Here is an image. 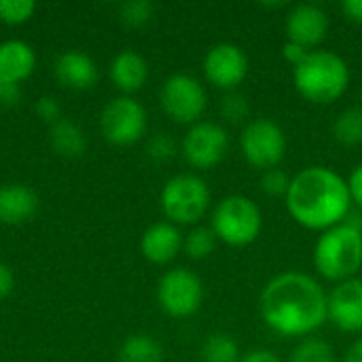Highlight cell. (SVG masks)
<instances>
[{"label": "cell", "instance_id": "cell-24", "mask_svg": "<svg viewBox=\"0 0 362 362\" xmlns=\"http://www.w3.org/2000/svg\"><path fill=\"white\" fill-rule=\"evenodd\" d=\"M214 248H216V235L210 227L197 225L182 240V250L193 261H204L214 252Z\"/></svg>", "mask_w": 362, "mask_h": 362}, {"label": "cell", "instance_id": "cell-3", "mask_svg": "<svg viewBox=\"0 0 362 362\" xmlns=\"http://www.w3.org/2000/svg\"><path fill=\"white\" fill-rule=\"evenodd\" d=\"M293 83L303 100L327 106L348 91L350 66L335 51L314 49L297 68H293Z\"/></svg>", "mask_w": 362, "mask_h": 362}, {"label": "cell", "instance_id": "cell-15", "mask_svg": "<svg viewBox=\"0 0 362 362\" xmlns=\"http://www.w3.org/2000/svg\"><path fill=\"white\" fill-rule=\"evenodd\" d=\"M182 240H185V235L180 233V229L176 225H172L168 221H159V223H153L151 227H146V231L142 233L140 250L148 263L165 265L178 257V252L182 250Z\"/></svg>", "mask_w": 362, "mask_h": 362}, {"label": "cell", "instance_id": "cell-30", "mask_svg": "<svg viewBox=\"0 0 362 362\" xmlns=\"http://www.w3.org/2000/svg\"><path fill=\"white\" fill-rule=\"evenodd\" d=\"M288 187H291V178L284 170L280 168H274V170H267L263 172L261 176V189L263 193L272 195V197H286L288 193Z\"/></svg>", "mask_w": 362, "mask_h": 362}, {"label": "cell", "instance_id": "cell-28", "mask_svg": "<svg viewBox=\"0 0 362 362\" xmlns=\"http://www.w3.org/2000/svg\"><path fill=\"white\" fill-rule=\"evenodd\" d=\"M36 2L32 0H0V21L6 25H19L32 19Z\"/></svg>", "mask_w": 362, "mask_h": 362}, {"label": "cell", "instance_id": "cell-19", "mask_svg": "<svg viewBox=\"0 0 362 362\" xmlns=\"http://www.w3.org/2000/svg\"><path fill=\"white\" fill-rule=\"evenodd\" d=\"M38 210V195L19 182L0 187V223L23 225L34 218Z\"/></svg>", "mask_w": 362, "mask_h": 362}, {"label": "cell", "instance_id": "cell-36", "mask_svg": "<svg viewBox=\"0 0 362 362\" xmlns=\"http://www.w3.org/2000/svg\"><path fill=\"white\" fill-rule=\"evenodd\" d=\"M240 362H282L278 358V354H274L272 350H263V348H259V350H250V352H246Z\"/></svg>", "mask_w": 362, "mask_h": 362}, {"label": "cell", "instance_id": "cell-35", "mask_svg": "<svg viewBox=\"0 0 362 362\" xmlns=\"http://www.w3.org/2000/svg\"><path fill=\"white\" fill-rule=\"evenodd\" d=\"M341 13L346 15L348 21L362 25V0H344L341 2Z\"/></svg>", "mask_w": 362, "mask_h": 362}, {"label": "cell", "instance_id": "cell-33", "mask_svg": "<svg viewBox=\"0 0 362 362\" xmlns=\"http://www.w3.org/2000/svg\"><path fill=\"white\" fill-rule=\"evenodd\" d=\"M348 189H350L352 204H356L362 210V163L352 170V174L348 178Z\"/></svg>", "mask_w": 362, "mask_h": 362}, {"label": "cell", "instance_id": "cell-9", "mask_svg": "<svg viewBox=\"0 0 362 362\" xmlns=\"http://www.w3.org/2000/svg\"><path fill=\"white\" fill-rule=\"evenodd\" d=\"M240 148L244 159L259 170H274L286 155V134L272 119L248 121L242 136Z\"/></svg>", "mask_w": 362, "mask_h": 362}, {"label": "cell", "instance_id": "cell-6", "mask_svg": "<svg viewBox=\"0 0 362 362\" xmlns=\"http://www.w3.org/2000/svg\"><path fill=\"white\" fill-rule=\"evenodd\" d=\"M212 193L206 180L197 174L172 176L159 195L161 210L172 225H197L210 210Z\"/></svg>", "mask_w": 362, "mask_h": 362}, {"label": "cell", "instance_id": "cell-1", "mask_svg": "<svg viewBox=\"0 0 362 362\" xmlns=\"http://www.w3.org/2000/svg\"><path fill=\"white\" fill-rule=\"evenodd\" d=\"M259 314L276 335L310 337L329 320V293L303 272H282L263 286Z\"/></svg>", "mask_w": 362, "mask_h": 362}, {"label": "cell", "instance_id": "cell-10", "mask_svg": "<svg viewBox=\"0 0 362 362\" xmlns=\"http://www.w3.org/2000/svg\"><path fill=\"white\" fill-rule=\"evenodd\" d=\"M157 301L170 318H189L197 314L204 303V284L199 276L187 267L170 269L157 284Z\"/></svg>", "mask_w": 362, "mask_h": 362}, {"label": "cell", "instance_id": "cell-20", "mask_svg": "<svg viewBox=\"0 0 362 362\" xmlns=\"http://www.w3.org/2000/svg\"><path fill=\"white\" fill-rule=\"evenodd\" d=\"M49 144L57 155L76 159L87 151V136L74 121L59 119L49 129Z\"/></svg>", "mask_w": 362, "mask_h": 362}, {"label": "cell", "instance_id": "cell-11", "mask_svg": "<svg viewBox=\"0 0 362 362\" xmlns=\"http://www.w3.org/2000/svg\"><path fill=\"white\" fill-rule=\"evenodd\" d=\"M229 151V134L223 125L199 121L191 125L182 138V155L195 170H210L218 165Z\"/></svg>", "mask_w": 362, "mask_h": 362}, {"label": "cell", "instance_id": "cell-27", "mask_svg": "<svg viewBox=\"0 0 362 362\" xmlns=\"http://www.w3.org/2000/svg\"><path fill=\"white\" fill-rule=\"evenodd\" d=\"M155 15V4L148 0H127L119 6V17L129 28L146 25Z\"/></svg>", "mask_w": 362, "mask_h": 362}, {"label": "cell", "instance_id": "cell-14", "mask_svg": "<svg viewBox=\"0 0 362 362\" xmlns=\"http://www.w3.org/2000/svg\"><path fill=\"white\" fill-rule=\"evenodd\" d=\"M329 15L325 8L312 2L295 4L286 15V36L291 42H297L310 51L320 45L329 32Z\"/></svg>", "mask_w": 362, "mask_h": 362}, {"label": "cell", "instance_id": "cell-38", "mask_svg": "<svg viewBox=\"0 0 362 362\" xmlns=\"http://www.w3.org/2000/svg\"><path fill=\"white\" fill-rule=\"evenodd\" d=\"M344 362H362V337L361 339H356V341L350 346V350H348L346 361Z\"/></svg>", "mask_w": 362, "mask_h": 362}, {"label": "cell", "instance_id": "cell-29", "mask_svg": "<svg viewBox=\"0 0 362 362\" xmlns=\"http://www.w3.org/2000/svg\"><path fill=\"white\" fill-rule=\"evenodd\" d=\"M146 155L155 163H168L176 155V142L168 134H155L146 142Z\"/></svg>", "mask_w": 362, "mask_h": 362}, {"label": "cell", "instance_id": "cell-22", "mask_svg": "<svg viewBox=\"0 0 362 362\" xmlns=\"http://www.w3.org/2000/svg\"><path fill=\"white\" fill-rule=\"evenodd\" d=\"M333 138L341 146H358L362 144V108H346L333 121Z\"/></svg>", "mask_w": 362, "mask_h": 362}, {"label": "cell", "instance_id": "cell-12", "mask_svg": "<svg viewBox=\"0 0 362 362\" xmlns=\"http://www.w3.org/2000/svg\"><path fill=\"white\" fill-rule=\"evenodd\" d=\"M202 68L210 85L233 91L248 76V55L235 42H216L206 51Z\"/></svg>", "mask_w": 362, "mask_h": 362}, {"label": "cell", "instance_id": "cell-17", "mask_svg": "<svg viewBox=\"0 0 362 362\" xmlns=\"http://www.w3.org/2000/svg\"><path fill=\"white\" fill-rule=\"evenodd\" d=\"M36 68V53L25 40H4L0 42V81L6 85L23 83Z\"/></svg>", "mask_w": 362, "mask_h": 362}, {"label": "cell", "instance_id": "cell-2", "mask_svg": "<svg viewBox=\"0 0 362 362\" xmlns=\"http://www.w3.org/2000/svg\"><path fill=\"white\" fill-rule=\"evenodd\" d=\"M291 218L310 231H327L352 212L348 180L327 165H310L291 178L284 197Z\"/></svg>", "mask_w": 362, "mask_h": 362}, {"label": "cell", "instance_id": "cell-18", "mask_svg": "<svg viewBox=\"0 0 362 362\" xmlns=\"http://www.w3.org/2000/svg\"><path fill=\"white\" fill-rule=\"evenodd\" d=\"M108 74H110L112 85L123 95H132L144 87V83L148 78V64L138 51L125 49L112 57Z\"/></svg>", "mask_w": 362, "mask_h": 362}, {"label": "cell", "instance_id": "cell-16", "mask_svg": "<svg viewBox=\"0 0 362 362\" xmlns=\"http://www.w3.org/2000/svg\"><path fill=\"white\" fill-rule=\"evenodd\" d=\"M98 66L95 62L78 49H70L66 53H62L55 62V78L74 91H85L91 89L98 83Z\"/></svg>", "mask_w": 362, "mask_h": 362}, {"label": "cell", "instance_id": "cell-4", "mask_svg": "<svg viewBox=\"0 0 362 362\" xmlns=\"http://www.w3.org/2000/svg\"><path fill=\"white\" fill-rule=\"evenodd\" d=\"M316 272L329 282L356 278L362 267V231L341 223L320 233L314 246Z\"/></svg>", "mask_w": 362, "mask_h": 362}, {"label": "cell", "instance_id": "cell-7", "mask_svg": "<svg viewBox=\"0 0 362 362\" xmlns=\"http://www.w3.org/2000/svg\"><path fill=\"white\" fill-rule=\"evenodd\" d=\"M159 102H161L163 112L174 123L195 125L206 112L208 93L195 76L176 72L163 81L161 91H159Z\"/></svg>", "mask_w": 362, "mask_h": 362}, {"label": "cell", "instance_id": "cell-37", "mask_svg": "<svg viewBox=\"0 0 362 362\" xmlns=\"http://www.w3.org/2000/svg\"><path fill=\"white\" fill-rule=\"evenodd\" d=\"M19 87L17 85H6L0 81V104L2 106H13L19 102Z\"/></svg>", "mask_w": 362, "mask_h": 362}, {"label": "cell", "instance_id": "cell-25", "mask_svg": "<svg viewBox=\"0 0 362 362\" xmlns=\"http://www.w3.org/2000/svg\"><path fill=\"white\" fill-rule=\"evenodd\" d=\"M288 362H335V352L327 341L308 337L293 348Z\"/></svg>", "mask_w": 362, "mask_h": 362}, {"label": "cell", "instance_id": "cell-21", "mask_svg": "<svg viewBox=\"0 0 362 362\" xmlns=\"http://www.w3.org/2000/svg\"><path fill=\"white\" fill-rule=\"evenodd\" d=\"M119 362H161L163 361V348L161 344L146 333H136L125 337L117 352Z\"/></svg>", "mask_w": 362, "mask_h": 362}, {"label": "cell", "instance_id": "cell-8", "mask_svg": "<svg viewBox=\"0 0 362 362\" xmlns=\"http://www.w3.org/2000/svg\"><path fill=\"white\" fill-rule=\"evenodd\" d=\"M148 127L146 108L132 95L112 98L100 115L102 136L115 146H132L142 140Z\"/></svg>", "mask_w": 362, "mask_h": 362}, {"label": "cell", "instance_id": "cell-34", "mask_svg": "<svg viewBox=\"0 0 362 362\" xmlns=\"http://www.w3.org/2000/svg\"><path fill=\"white\" fill-rule=\"evenodd\" d=\"M15 286V276L13 269L6 263H0V299L8 297Z\"/></svg>", "mask_w": 362, "mask_h": 362}, {"label": "cell", "instance_id": "cell-23", "mask_svg": "<svg viewBox=\"0 0 362 362\" xmlns=\"http://www.w3.org/2000/svg\"><path fill=\"white\" fill-rule=\"evenodd\" d=\"M204 362H240V346L227 333H212L202 344Z\"/></svg>", "mask_w": 362, "mask_h": 362}, {"label": "cell", "instance_id": "cell-32", "mask_svg": "<svg viewBox=\"0 0 362 362\" xmlns=\"http://www.w3.org/2000/svg\"><path fill=\"white\" fill-rule=\"evenodd\" d=\"M308 53H310V49H305V47H301V45H297V42H291V40H286L284 47H282V57H284L293 68H297V66L308 57Z\"/></svg>", "mask_w": 362, "mask_h": 362}, {"label": "cell", "instance_id": "cell-31", "mask_svg": "<svg viewBox=\"0 0 362 362\" xmlns=\"http://www.w3.org/2000/svg\"><path fill=\"white\" fill-rule=\"evenodd\" d=\"M36 115L45 123H49V125L57 123L62 119V106H59L57 98H53V95H40L38 102H36Z\"/></svg>", "mask_w": 362, "mask_h": 362}, {"label": "cell", "instance_id": "cell-5", "mask_svg": "<svg viewBox=\"0 0 362 362\" xmlns=\"http://www.w3.org/2000/svg\"><path fill=\"white\" fill-rule=\"evenodd\" d=\"M210 229L216 240L227 246H250L263 231V212L255 199L246 195H229L214 206Z\"/></svg>", "mask_w": 362, "mask_h": 362}, {"label": "cell", "instance_id": "cell-26", "mask_svg": "<svg viewBox=\"0 0 362 362\" xmlns=\"http://www.w3.org/2000/svg\"><path fill=\"white\" fill-rule=\"evenodd\" d=\"M218 112L227 123H244L250 119V102L248 95L233 89V91H225L221 102H218Z\"/></svg>", "mask_w": 362, "mask_h": 362}, {"label": "cell", "instance_id": "cell-13", "mask_svg": "<svg viewBox=\"0 0 362 362\" xmlns=\"http://www.w3.org/2000/svg\"><path fill=\"white\" fill-rule=\"evenodd\" d=\"M329 320L341 333H362V278L335 284L329 293Z\"/></svg>", "mask_w": 362, "mask_h": 362}]
</instances>
